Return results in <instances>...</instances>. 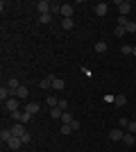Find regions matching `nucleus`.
<instances>
[{
  "label": "nucleus",
  "mask_w": 136,
  "mask_h": 152,
  "mask_svg": "<svg viewBox=\"0 0 136 152\" xmlns=\"http://www.w3.org/2000/svg\"><path fill=\"white\" fill-rule=\"evenodd\" d=\"M12 118L16 123H23V125H25V123L32 121V114H27V111H20V109H18V111H14V114H12Z\"/></svg>",
  "instance_id": "nucleus-1"
},
{
  "label": "nucleus",
  "mask_w": 136,
  "mask_h": 152,
  "mask_svg": "<svg viewBox=\"0 0 136 152\" xmlns=\"http://www.w3.org/2000/svg\"><path fill=\"white\" fill-rule=\"evenodd\" d=\"M5 109L9 111V114H14V111H18V109H20V100H18V98H9V100L5 102Z\"/></svg>",
  "instance_id": "nucleus-2"
},
{
  "label": "nucleus",
  "mask_w": 136,
  "mask_h": 152,
  "mask_svg": "<svg viewBox=\"0 0 136 152\" xmlns=\"http://www.w3.org/2000/svg\"><path fill=\"white\" fill-rule=\"evenodd\" d=\"M12 134H14V136H18V139H23V136L27 134V129H25L23 123H14V125H12Z\"/></svg>",
  "instance_id": "nucleus-3"
},
{
  "label": "nucleus",
  "mask_w": 136,
  "mask_h": 152,
  "mask_svg": "<svg viewBox=\"0 0 136 152\" xmlns=\"http://www.w3.org/2000/svg\"><path fill=\"white\" fill-rule=\"evenodd\" d=\"M116 7L120 9V16H127V14L132 12V2L129 0H120V2H116Z\"/></svg>",
  "instance_id": "nucleus-4"
},
{
  "label": "nucleus",
  "mask_w": 136,
  "mask_h": 152,
  "mask_svg": "<svg viewBox=\"0 0 136 152\" xmlns=\"http://www.w3.org/2000/svg\"><path fill=\"white\" fill-rule=\"evenodd\" d=\"M73 14H75V7L64 2V5H61V16H64V18H73Z\"/></svg>",
  "instance_id": "nucleus-5"
},
{
  "label": "nucleus",
  "mask_w": 136,
  "mask_h": 152,
  "mask_svg": "<svg viewBox=\"0 0 136 152\" xmlns=\"http://www.w3.org/2000/svg\"><path fill=\"white\" fill-rule=\"evenodd\" d=\"M39 14H50L52 12V2H48V0H39Z\"/></svg>",
  "instance_id": "nucleus-6"
},
{
  "label": "nucleus",
  "mask_w": 136,
  "mask_h": 152,
  "mask_svg": "<svg viewBox=\"0 0 136 152\" xmlns=\"http://www.w3.org/2000/svg\"><path fill=\"white\" fill-rule=\"evenodd\" d=\"M25 111H27V114H32V116H36L41 111V104H39V102H27V104H25Z\"/></svg>",
  "instance_id": "nucleus-7"
},
{
  "label": "nucleus",
  "mask_w": 136,
  "mask_h": 152,
  "mask_svg": "<svg viewBox=\"0 0 136 152\" xmlns=\"http://www.w3.org/2000/svg\"><path fill=\"white\" fill-rule=\"evenodd\" d=\"M107 12H109V5H107V2H97L95 5V16H107Z\"/></svg>",
  "instance_id": "nucleus-8"
},
{
  "label": "nucleus",
  "mask_w": 136,
  "mask_h": 152,
  "mask_svg": "<svg viewBox=\"0 0 136 152\" xmlns=\"http://www.w3.org/2000/svg\"><path fill=\"white\" fill-rule=\"evenodd\" d=\"M27 93H30V91H27V86H25V84H20L18 89H16V98H18V100H25V98H27Z\"/></svg>",
  "instance_id": "nucleus-9"
},
{
  "label": "nucleus",
  "mask_w": 136,
  "mask_h": 152,
  "mask_svg": "<svg viewBox=\"0 0 136 152\" xmlns=\"http://www.w3.org/2000/svg\"><path fill=\"white\" fill-rule=\"evenodd\" d=\"M123 136H125L123 129H111V132H109V139L111 141H123Z\"/></svg>",
  "instance_id": "nucleus-10"
},
{
  "label": "nucleus",
  "mask_w": 136,
  "mask_h": 152,
  "mask_svg": "<svg viewBox=\"0 0 136 152\" xmlns=\"http://www.w3.org/2000/svg\"><path fill=\"white\" fill-rule=\"evenodd\" d=\"M7 145L12 148V150H18V148L23 145V141H20L18 136H12V139H9V143H7Z\"/></svg>",
  "instance_id": "nucleus-11"
},
{
  "label": "nucleus",
  "mask_w": 136,
  "mask_h": 152,
  "mask_svg": "<svg viewBox=\"0 0 136 152\" xmlns=\"http://www.w3.org/2000/svg\"><path fill=\"white\" fill-rule=\"evenodd\" d=\"M113 104L116 107H125L127 104V95H113Z\"/></svg>",
  "instance_id": "nucleus-12"
},
{
  "label": "nucleus",
  "mask_w": 136,
  "mask_h": 152,
  "mask_svg": "<svg viewBox=\"0 0 136 152\" xmlns=\"http://www.w3.org/2000/svg\"><path fill=\"white\" fill-rule=\"evenodd\" d=\"M14 134H12V129H0V141L2 143H9V139H12Z\"/></svg>",
  "instance_id": "nucleus-13"
},
{
  "label": "nucleus",
  "mask_w": 136,
  "mask_h": 152,
  "mask_svg": "<svg viewBox=\"0 0 136 152\" xmlns=\"http://www.w3.org/2000/svg\"><path fill=\"white\" fill-rule=\"evenodd\" d=\"M64 86H66V82H64V80H61V77H57V75H55V80H52V89L61 91V89H64Z\"/></svg>",
  "instance_id": "nucleus-14"
},
{
  "label": "nucleus",
  "mask_w": 136,
  "mask_h": 152,
  "mask_svg": "<svg viewBox=\"0 0 136 152\" xmlns=\"http://www.w3.org/2000/svg\"><path fill=\"white\" fill-rule=\"evenodd\" d=\"M9 98H12V91L7 89V86H2V89H0V100H2V104H5Z\"/></svg>",
  "instance_id": "nucleus-15"
},
{
  "label": "nucleus",
  "mask_w": 136,
  "mask_h": 152,
  "mask_svg": "<svg viewBox=\"0 0 136 152\" xmlns=\"http://www.w3.org/2000/svg\"><path fill=\"white\" fill-rule=\"evenodd\" d=\"M52 80H55V75L43 77V80H41V89H50V86H52Z\"/></svg>",
  "instance_id": "nucleus-16"
},
{
  "label": "nucleus",
  "mask_w": 136,
  "mask_h": 152,
  "mask_svg": "<svg viewBox=\"0 0 136 152\" xmlns=\"http://www.w3.org/2000/svg\"><path fill=\"white\" fill-rule=\"evenodd\" d=\"M123 143H125V145H134V143H136V136H134V134H129V132H127V134L123 136Z\"/></svg>",
  "instance_id": "nucleus-17"
},
{
  "label": "nucleus",
  "mask_w": 136,
  "mask_h": 152,
  "mask_svg": "<svg viewBox=\"0 0 136 152\" xmlns=\"http://www.w3.org/2000/svg\"><path fill=\"white\" fill-rule=\"evenodd\" d=\"M50 20H52V14H39V23L41 25H48Z\"/></svg>",
  "instance_id": "nucleus-18"
},
{
  "label": "nucleus",
  "mask_w": 136,
  "mask_h": 152,
  "mask_svg": "<svg viewBox=\"0 0 136 152\" xmlns=\"http://www.w3.org/2000/svg\"><path fill=\"white\" fill-rule=\"evenodd\" d=\"M50 116H52V118H57V121H61V116H64V111H61L59 107H52V109H50Z\"/></svg>",
  "instance_id": "nucleus-19"
},
{
  "label": "nucleus",
  "mask_w": 136,
  "mask_h": 152,
  "mask_svg": "<svg viewBox=\"0 0 136 152\" xmlns=\"http://www.w3.org/2000/svg\"><path fill=\"white\" fill-rule=\"evenodd\" d=\"M73 121H75V118H73L71 111H64V116H61V123H64V125H71Z\"/></svg>",
  "instance_id": "nucleus-20"
},
{
  "label": "nucleus",
  "mask_w": 136,
  "mask_h": 152,
  "mask_svg": "<svg viewBox=\"0 0 136 152\" xmlns=\"http://www.w3.org/2000/svg\"><path fill=\"white\" fill-rule=\"evenodd\" d=\"M61 27H64V30H73V27H75L73 18H61Z\"/></svg>",
  "instance_id": "nucleus-21"
},
{
  "label": "nucleus",
  "mask_w": 136,
  "mask_h": 152,
  "mask_svg": "<svg viewBox=\"0 0 136 152\" xmlns=\"http://www.w3.org/2000/svg\"><path fill=\"white\" fill-rule=\"evenodd\" d=\"M95 52H100V55L107 52V41H97V43H95Z\"/></svg>",
  "instance_id": "nucleus-22"
},
{
  "label": "nucleus",
  "mask_w": 136,
  "mask_h": 152,
  "mask_svg": "<svg viewBox=\"0 0 136 152\" xmlns=\"http://www.w3.org/2000/svg\"><path fill=\"white\" fill-rule=\"evenodd\" d=\"M113 34H116V37H125V34H127V30H125V27H120V25H116V27H113Z\"/></svg>",
  "instance_id": "nucleus-23"
},
{
  "label": "nucleus",
  "mask_w": 136,
  "mask_h": 152,
  "mask_svg": "<svg viewBox=\"0 0 136 152\" xmlns=\"http://www.w3.org/2000/svg\"><path fill=\"white\" fill-rule=\"evenodd\" d=\"M118 25H120V27H127V25H129V18H127V16H118Z\"/></svg>",
  "instance_id": "nucleus-24"
},
{
  "label": "nucleus",
  "mask_w": 136,
  "mask_h": 152,
  "mask_svg": "<svg viewBox=\"0 0 136 152\" xmlns=\"http://www.w3.org/2000/svg\"><path fill=\"white\" fill-rule=\"evenodd\" d=\"M120 52H123V55H132V52H134V48H132L129 43H125L123 48H120Z\"/></svg>",
  "instance_id": "nucleus-25"
},
{
  "label": "nucleus",
  "mask_w": 136,
  "mask_h": 152,
  "mask_svg": "<svg viewBox=\"0 0 136 152\" xmlns=\"http://www.w3.org/2000/svg\"><path fill=\"white\" fill-rule=\"evenodd\" d=\"M59 109H61V111H68V100L59 98Z\"/></svg>",
  "instance_id": "nucleus-26"
},
{
  "label": "nucleus",
  "mask_w": 136,
  "mask_h": 152,
  "mask_svg": "<svg viewBox=\"0 0 136 152\" xmlns=\"http://www.w3.org/2000/svg\"><path fill=\"white\" fill-rule=\"evenodd\" d=\"M127 129H129V134H136V118H134V121H129V125H127Z\"/></svg>",
  "instance_id": "nucleus-27"
},
{
  "label": "nucleus",
  "mask_w": 136,
  "mask_h": 152,
  "mask_svg": "<svg viewBox=\"0 0 136 152\" xmlns=\"http://www.w3.org/2000/svg\"><path fill=\"white\" fill-rule=\"evenodd\" d=\"M125 30L129 32V34H134V32H136V23H134V20H129V25L125 27Z\"/></svg>",
  "instance_id": "nucleus-28"
},
{
  "label": "nucleus",
  "mask_w": 136,
  "mask_h": 152,
  "mask_svg": "<svg viewBox=\"0 0 136 152\" xmlns=\"http://www.w3.org/2000/svg\"><path fill=\"white\" fill-rule=\"evenodd\" d=\"M59 132H61V134H71L73 127H71V125H61V129H59Z\"/></svg>",
  "instance_id": "nucleus-29"
},
{
  "label": "nucleus",
  "mask_w": 136,
  "mask_h": 152,
  "mask_svg": "<svg viewBox=\"0 0 136 152\" xmlns=\"http://www.w3.org/2000/svg\"><path fill=\"white\" fill-rule=\"evenodd\" d=\"M71 127H73V132H77V129H79V127H82V125H79V121H77V118H75V121L71 123Z\"/></svg>",
  "instance_id": "nucleus-30"
},
{
  "label": "nucleus",
  "mask_w": 136,
  "mask_h": 152,
  "mask_svg": "<svg viewBox=\"0 0 136 152\" xmlns=\"http://www.w3.org/2000/svg\"><path fill=\"white\" fill-rule=\"evenodd\" d=\"M132 55H134V59H136V48H134V52H132Z\"/></svg>",
  "instance_id": "nucleus-31"
}]
</instances>
